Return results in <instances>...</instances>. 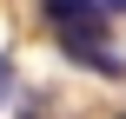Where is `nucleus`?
Here are the masks:
<instances>
[{"mask_svg":"<svg viewBox=\"0 0 126 119\" xmlns=\"http://www.w3.org/2000/svg\"><path fill=\"white\" fill-rule=\"evenodd\" d=\"M100 7H106V13H126V0H100Z\"/></svg>","mask_w":126,"mask_h":119,"instance_id":"7ed1b4c3","label":"nucleus"},{"mask_svg":"<svg viewBox=\"0 0 126 119\" xmlns=\"http://www.w3.org/2000/svg\"><path fill=\"white\" fill-rule=\"evenodd\" d=\"M7 93H13V60L0 53V99H7Z\"/></svg>","mask_w":126,"mask_h":119,"instance_id":"f03ea898","label":"nucleus"},{"mask_svg":"<svg viewBox=\"0 0 126 119\" xmlns=\"http://www.w3.org/2000/svg\"><path fill=\"white\" fill-rule=\"evenodd\" d=\"M47 20H53V33H60L66 53L100 46V33H106V7L100 0H47Z\"/></svg>","mask_w":126,"mask_h":119,"instance_id":"f257e3e1","label":"nucleus"}]
</instances>
